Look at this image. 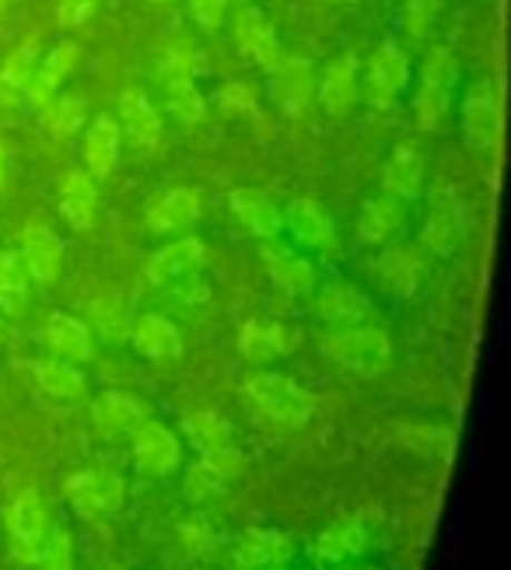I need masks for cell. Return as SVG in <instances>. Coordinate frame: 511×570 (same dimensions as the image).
Masks as SVG:
<instances>
[{
    "instance_id": "1",
    "label": "cell",
    "mask_w": 511,
    "mask_h": 570,
    "mask_svg": "<svg viewBox=\"0 0 511 570\" xmlns=\"http://www.w3.org/2000/svg\"><path fill=\"white\" fill-rule=\"evenodd\" d=\"M459 81V60L449 46H434L421 63V85L413 95V116L424 134L442 130L452 109V91Z\"/></svg>"
},
{
    "instance_id": "2",
    "label": "cell",
    "mask_w": 511,
    "mask_h": 570,
    "mask_svg": "<svg viewBox=\"0 0 511 570\" xmlns=\"http://www.w3.org/2000/svg\"><path fill=\"white\" fill-rule=\"evenodd\" d=\"M242 392H246L253 410H259L266 420H274L281 428H302L315 413L312 395L295 379L281 375V371H259Z\"/></svg>"
},
{
    "instance_id": "3",
    "label": "cell",
    "mask_w": 511,
    "mask_h": 570,
    "mask_svg": "<svg viewBox=\"0 0 511 570\" xmlns=\"http://www.w3.org/2000/svg\"><path fill=\"white\" fill-rule=\"evenodd\" d=\"M326 357L351 371V375H379V371L389 364V336L382 330H364V326H347V330H336L326 336Z\"/></svg>"
},
{
    "instance_id": "4",
    "label": "cell",
    "mask_w": 511,
    "mask_h": 570,
    "mask_svg": "<svg viewBox=\"0 0 511 570\" xmlns=\"http://www.w3.org/2000/svg\"><path fill=\"white\" fill-rule=\"evenodd\" d=\"M406 85H410V57H406V49L396 39H385L375 49V57L368 63V73H364V81H361L364 102L375 106V109H389V106H396V98L406 91Z\"/></svg>"
},
{
    "instance_id": "5",
    "label": "cell",
    "mask_w": 511,
    "mask_h": 570,
    "mask_svg": "<svg viewBox=\"0 0 511 570\" xmlns=\"http://www.w3.org/2000/svg\"><path fill=\"white\" fill-rule=\"evenodd\" d=\"M466 207L455 193H434L431 196V210L421 228V253L431 256H455L466 242Z\"/></svg>"
},
{
    "instance_id": "6",
    "label": "cell",
    "mask_w": 511,
    "mask_h": 570,
    "mask_svg": "<svg viewBox=\"0 0 511 570\" xmlns=\"http://www.w3.org/2000/svg\"><path fill=\"white\" fill-rule=\"evenodd\" d=\"M67 501L85 522H99L124 504V480L112 469H85L67 480Z\"/></svg>"
},
{
    "instance_id": "7",
    "label": "cell",
    "mask_w": 511,
    "mask_h": 570,
    "mask_svg": "<svg viewBox=\"0 0 511 570\" xmlns=\"http://www.w3.org/2000/svg\"><path fill=\"white\" fill-rule=\"evenodd\" d=\"M302 346V330L295 322H263V318H249L242 326L238 336V351L249 364H271L277 357L295 354Z\"/></svg>"
},
{
    "instance_id": "8",
    "label": "cell",
    "mask_w": 511,
    "mask_h": 570,
    "mask_svg": "<svg viewBox=\"0 0 511 570\" xmlns=\"http://www.w3.org/2000/svg\"><path fill=\"white\" fill-rule=\"evenodd\" d=\"M200 210H204L200 189L197 186H176V189H165L148 207L144 225H148L151 235H179V232H189L193 225H197Z\"/></svg>"
},
{
    "instance_id": "9",
    "label": "cell",
    "mask_w": 511,
    "mask_h": 570,
    "mask_svg": "<svg viewBox=\"0 0 511 570\" xmlns=\"http://www.w3.org/2000/svg\"><path fill=\"white\" fill-rule=\"evenodd\" d=\"M498 88L494 81H476L466 98H462V137L473 147V151H487L498 140Z\"/></svg>"
},
{
    "instance_id": "10",
    "label": "cell",
    "mask_w": 511,
    "mask_h": 570,
    "mask_svg": "<svg viewBox=\"0 0 511 570\" xmlns=\"http://www.w3.org/2000/svg\"><path fill=\"white\" fill-rule=\"evenodd\" d=\"M271 95L284 116L298 119L315 95V70L305 57H281L271 67Z\"/></svg>"
},
{
    "instance_id": "11",
    "label": "cell",
    "mask_w": 511,
    "mask_h": 570,
    "mask_svg": "<svg viewBox=\"0 0 511 570\" xmlns=\"http://www.w3.org/2000/svg\"><path fill=\"white\" fill-rule=\"evenodd\" d=\"M130 434H134V462L144 476H168L179 465V441L158 420L144 416Z\"/></svg>"
},
{
    "instance_id": "12",
    "label": "cell",
    "mask_w": 511,
    "mask_h": 570,
    "mask_svg": "<svg viewBox=\"0 0 511 570\" xmlns=\"http://www.w3.org/2000/svg\"><path fill=\"white\" fill-rule=\"evenodd\" d=\"M78 57H81L78 42H57L50 53L36 63L32 78L26 85V95H21V106L42 109L46 102H50V98L63 88V81L70 78V70L78 67Z\"/></svg>"
},
{
    "instance_id": "13",
    "label": "cell",
    "mask_w": 511,
    "mask_h": 570,
    "mask_svg": "<svg viewBox=\"0 0 511 570\" xmlns=\"http://www.w3.org/2000/svg\"><path fill=\"white\" fill-rule=\"evenodd\" d=\"M235 42L242 49V57L256 67H263V70H271L284 57L274 21L266 18L256 4H246L235 14Z\"/></svg>"
},
{
    "instance_id": "14",
    "label": "cell",
    "mask_w": 511,
    "mask_h": 570,
    "mask_svg": "<svg viewBox=\"0 0 511 570\" xmlns=\"http://www.w3.org/2000/svg\"><path fill=\"white\" fill-rule=\"evenodd\" d=\"M21 263L29 269V281L36 284H53L60 274V263H63V242L50 225H39V220H29L21 228V249H18Z\"/></svg>"
},
{
    "instance_id": "15",
    "label": "cell",
    "mask_w": 511,
    "mask_h": 570,
    "mask_svg": "<svg viewBox=\"0 0 511 570\" xmlns=\"http://www.w3.org/2000/svg\"><path fill=\"white\" fill-rule=\"evenodd\" d=\"M379 287L393 297H410L424 281V253L413 245H385L382 256L375 259Z\"/></svg>"
},
{
    "instance_id": "16",
    "label": "cell",
    "mask_w": 511,
    "mask_h": 570,
    "mask_svg": "<svg viewBox=\"0 0 511 570\" xmlns=\"http://www.w3.org/2000/svg\"><path fill=\"white\" fill-rule=\"evenodd\" d=\"M291 535L274 529H246L235 542V570H281L291 560Z\"/></svg>"
},
{
    "instance_id": "17",
    "label": "cell",
    "mask_w": 511,
    "mask_h": 570,
    "mask_svg": "<svg viewBox=\"0 0 511 570\" xmlns=\"http://www.w3.org/2000/svg\"><path fill=\"white\" fill-rule=\"evenodd\" d=\"M424 176H428V161H424L421 147L400 144L393 158H389L382 168V189H385V196H393L400 204L417 200L424 193Z\"/></svg>"
},
{
    "instance_id": "18",
    "label": "cell",
    "mask_w": 511,
    "mask_h": 570,
    "mask_svg": "<svg viewBox=\"0 0 511 570\" xmlns=\"http://www.w3.org/2000/svg\"><path fill=\"white\" fill-rule=\"evenodd\" d=\"M81 161H85V171L102 183L109 179L116 165H119V122L112 116H95L91 127L85 130V140H81Z\"/></svg>"
},
{
    "instance_id": "19",
    "label": "cell",
    "mask_w": 511,
    "mask_h": 570,
    "mask_svg": "<svg viewBox=\"0 0 511 570\" xmlns=\"http://www.w3.org/2000/svg\"><path fill=\"white\" fill-rule=\"evenodd\" d=\"M361 98V73H357V57L344 53L330 60V67L320 78V106L330 116H347Z\"/></svg>"
},
{
    "instance_id": "20",
    "label": "cell",
    "mask_w": 511,
    "mask_h": 570,
    "mask_svg": "<svg viewBox=\"0 0 511 570\" xmlns=\"http://www.w3.org/2000/svg\"><path fill=\"white\" fill-rule=\"evenodd\" d=\"M8 522H11V535L18 539V547L36 560L46 535H50V511H46L42 493L39 490H21L14 498V504H11Z\"/></svg>"
},
{
    "instance_id": "21",
    "label": "cell",
    "mask_w": 511,
    "mask_h": 570,
    "mask_svg": "<svg viewBox=\"0 0 511 570\" xmlns=\"http://www.w3.org/2000/svg\"><path fill=\"white\" fill-rule=\"evenodd\" d=\"M207 256L204 238H176L173 245H165L148 259V269H144V281L151 287H165L176 284L179 277H186L193 266H200Z\"/></svg>"
},
{
    "instance_id": "22",
    "label": "cell",
    "mask_w": 511,
    "mask_h": 570,
    "mask_svg": "<svg viewBox=\"0 0 511 570\" xmlns=\"http://www.w3.org/2000/svg\"><path fill=\"white\" fill-rule=\"evenodd\" d=\"M228 207L256 238L274 242L281 235V228H284V214L277 210V204L271 200V196L259 193V189H249V186L232 189L228 193Z\"/></svg>"
},
{
    "instance_id": "23",
    "label": "cell",
    "mask_w": 511,
    "mask_h": 570,
    "mask_svg": "<svg viewBox=\"0 0 511 570\" xmlns=\"http://www.w3.org/2000/svg\"><path fill=\"white\" fill-rule=\"evenodd\" d=\"M134 351L148 361H179L183 357V336L173 318L165 315H140L130 326Z\"/></svg>"
},
{
    "instance_id": "24",
    "label": "cell",
    "mask_w": 511,
    "mask_h": 570,
    "mask_svg": "<svg viewBox=\"0 0 511 570\" xmlns=\"http://www.w3.org/2000/svg\"><path fill=\"white\" fill-rule=\"evenodd\" d=\"M95 210H99V189L85 168H70L60 186V214L75 232H88L95 225Z\"/></svg>"
},
{
    "instance_id": "25",
    "label": "cell",
    "mask_w": 511,
    "mask_h": 570,
    "mask_svg": "<svg viewBox=\"0 0 511 570\" xmlns=\"http://www.w3.org/2000/svg\"><path fill=\"white\" fill-rule=\"evenodd\" d=\"M46 343H50V351L67 364H85L95 357L91 330L81 318L63 315V312H53L50 318H46Z\"/></svg>"
},
{
    "instance_id": "26",
    "label": "cell",
    "mask_w": 511,
    "mask_h": 570,
    "mask_svg": "<svg viewBox=\"0 0 511 570\" xmlns=\"http://www.w3.org/2000/svg\"><path fill=\"white\" fill-rule=\"evenodd\" d=\"M119 116H124V134L137 151H155L161 144V116L144 91H127L119 98Z\"/></svg>"
},
{
    "instance_id": "27",
    "label": "cell",
    "mask_w": 511,
    "mask_h": 570,
    "mask_svg": "<svg viewBox=\"0 0 511 570\" xmlns=\"http://www.w3.org/2000/svg\"><path fill=\"white\" fill-rule=\"evenodd\" d=\"M39 32H29L0 63V106H21V95H26V85L39 63Z\"/></svg>"
},
{
    "instance_id": "28",
    "label": "cell",
    "mask_w": 511,
    "mask_h": 570,
    "mask_svg": "<svg viewBox=\"0 0 511 570\" xmlns=\"http://www.w3.org/2000/svg\"><path fill=\"white\" fill-rule=\"evenodd\" d=\"M315 312H320L326 322H333V326H354V322L372 315V297L357 291L354 284L333 281L320 291V297H315Z\"/></svg>"
},
{
    "instance_id": "29",
    "label": "cell",
    "mask_w": 511,
    "mask_h": 570,
    "mask_svg": "<svg viewBox=\"0 0 511 570\" xmlns=\"http://www.w3.org/2000/svg\"><path fill=\"white\" fill-rule=\"evenodd\" d=\"M403 204L393 200V196H379V200H368L361 207V217H357V242L364 245H385L393 242L400 232H403Z\"/></svg>"
},
{
    "instance_id": "30",
    "label": "cell",
    "mask_w": 511,
    "mask_h": 570,
    "mask_svg": "<svg viewBox=\"0 0 511 570\" xmlns=\"http://www.w3.org/2000/svg\"><path fill=\"white\" fill-rule=\"evenodd\" d=\"M263 263H266V274H271V281L287 297H305V294H312V287H315V269L298 253L274 249V245H271V249L263 253Z\"/></svg>"
},
{
    "instance_id": "31",
    "label": "cell",
    "mask_w": 511,
    "mask_h": 570,
    "mask_svg": "<svg viewBox=\"0 0 511 570\" xmlns=\"http://www.w3.org/2000/svg\"><path fill=\"white\" fill-rule=\"evenodd\" d=\"M91 420H95V428H99V434L119 438V434H130L140 424L144 410L124 392H102L99 400L91 403Z\"/></svg>"
},
{
    "instance_id": "32",
    "label": "cell",
    "mask_w": 511,
    "mask_h": 570,
    "mask_svg": "<svg viewBox=\"0 0 511 570\" xmlns=\"http://www.w3.org/2000/svg\"><path fill=\"white\" fill-rule=\"evenodd\" d=\"M284 220H287L291 235H295L302 245H330L333 242V217L320 200H312V196H302V200L291 204Z\"/></svg>"
},
{
    "instance_id": "33",
    "label": "cell",
    "mask_w": 511,
    "mask_h": 570,
    "mask_svg": "<svg viewBox=\"0 0 511 570\" xmlns=\"http://www.w3.org/2000/svg\"><path fill=\"white\" fill-rule=\"evenodd\" d=\"M364 547H368V532H364V525L354 518V522L330 525L312 542V557L323 563H344V560H354L357 553H364Z\"/></svg>"
},
{
    "instance_id": "34",
    "label": "cell",
    "mask_w": 511,
    "mask_h": 570,
    "mask_svg": "<svg viewBox=\"0 0 511 570\" xmlns=\"http://www.w3.org/2000/svg\"><path fill=\"white\" fill-rule=\"evenodd\" d=\"M85 119H88V102H85V95H78V91L53 95L50 102L39 109L42 130L50 134V137H57V140L75 137L85 127Z\"/></svg>"
},
{
    "instance_id": "35",
    "label": "cell",
    "mask_w": 511,
    "mask_h": 570,
    "mask_svg": "<svg viewBox=\"0 0 511 570\" xmlns=\"http://www.w3.org/2000/svg\"><path fill=\"white\" fill-rule=\"evenodd\" d=\"M32 375H36L39 389L46 395H53V400H60V403H78V400H85V392H88L81 371L75 364L60 361V357L32 364Z\"/></svg>"
},
{
    "instance_id": "36",
    "label": "cell",
    "mask_w": 511,
    "mask_h": 570,
    "mask_svg": "<svg viewBox=\"0 0 511 570\" xmlns=\"http://www.w3.org/2000/svg\"><path fill=\"white\" fill-rule=\"evenodd\" d=\"M29 269L21 263L14 249H0V312L4 315H21L29 308Z\"/></svg>"
},
{
    "instance_id": "37",
    "label": "cell",
    "mask_w": 511,
    "mask_h": 570,
    "mask_svg": "<svg viewBox=\"0 0 511 570\" xmlns=\"http://www.w3.org/2000/svg\"><path fill=\"white\" fill-rule=\"evenodd\" d=\"M183 431L186 438L193 441V449H197L200 455L204 452H214V449H225V444H232V424L214 410H204V413H189L183 420Z\"/></svg>"
},
{
    "instance_id": "38",
    "label": "cell",
    "mask_w": 511,
    "mask_h": 570,
    "mask_svg": "<svg viewBox=\"0 0 511 570\" xmlns=\"http://www.w3.org/2000/svg\"><path fill=\"white\" fill-rule=\"evenodd\" d=\"M200 70V53L189 39H176L165 46V53L158 60V78L161 85H179V81H197Z\"/></svg>"
},
{
    "instance_id": "39",
    "label": "cell",
    "mask_w": 511,
    "mask_h": 570,
    "mask_svg": "<svg viewBox=\"0 0 511 570\" xmlns=\"http://www.w3.org/2000/svg\"><path fill=\"white\" fill-rule=\"evenodd\" d=\"M228 487V480L217 473V469L210 462H193L189 465V473L183 480V498L189 504H204V501H214V498H222V490Z\"/></svg>"
},
{
    "instance_id": "40",
    "label": "cell",
    "mask_w": 511,
    "mask_h": 570,
    "mask_svg": "<svg viewBox=\"0 0 511 570\" xmlns=\"http://www.w3.org/2000/svg\"><path fill=\"white\" fill-rule=\"evenodd\" d=\"M168 95V109L176 112L183 122H200L207 116V98L200 95L197 81H179V85H165Z\"/></svg>"
},
{
    "instance_id": "41",
    "label": "cell",
    "mask_w": 511,
    "mask_h": 570,
    "mask_svg": "<svg viewBox=\"0 0 511 570\" xmlns=\"http://www.w3.org/2000/svg\"><path fill=\"white\" fill-rule=\"evenodd\" d=\"M36 560L42 570H75V542H70L63 529H50Z\"/></svg>"
},
{
    "instance_id": "42",
    "label": "cell",
    "mask_w": 511,
    "mask_h": 570,
    "mask_svg": "<svg viewBox=\"0 0 511 570\" xmlns=\"http://www.w3.org/2000/svg\"><path fill=\"white\" fill-rule=\"evenodd\" d=\"M442 11V0H406V11H403V29L410 39H424L431 32V24Z\"/></svg>"
},
{
    "instance_id": "43",
    "label": "cell",
    "mask_w": 511,
    "mask_h": 570,
    "mask_svg": "<svg viewBox=\"0 0 511 570\" xmlns=\"http://www.w3.org/2000/svg\"><path fill=\"white\" fill-rule=\"evenodd\" d=\"M217 106L228 112H256V88L249 81H232L217 88Z\"/></svg>"
},
{
    "instance_id": "44",
    "label": "cell",
    "mask_w": 511,
    "mask_h": 570,
    "mask_svg": "<svg viewBox=\"0 0 511 570\" xmlns=\"http://www.w3.org/2000/svg\"><path fill=\"white\" fill-rule=\"evenodd\" d=\"M186 4H189L193 21H197L204 32H214V29H222V24H225L228 0H186Z\"/></svg>"
},
{
    "instance_id": "45",
    "label": "cell",
    "mask_w": 511,
    "mask_h": 570,
    "mask_svg": "<svg viewBox=\"0 0 511 570\" xmlns=\"http://www.w3.org/2000/svg\"><path fill=\"white\" fill-rule=\"evenodd\" d=\"M99 0H60L57 8V24L60 29H81V24L95 14Z\"/></svg>"
},
{
    "instance_id": "46",
    "label": "cell",
    "mask_w": 511,
    "mask_h": 570,
    "mask_svg": "<svg viewBox=\"0 0 511 570\" xmlns=\"http://www.w3.org/2000/svg\"><path fill=\"white\" fill-rule=\"evenodd\" d=\"M179 535H183V542L189 547V553H204V550H207V542H210V539H207L210 532H207L204 522H186Z\"/></svg>"
},
{
    "instance_id": "47",
    "label": "cell",
    "mask_w": 511,
    "mask_h": 570,
    "mask_svg": "<svg viewBox=\"0 0 511 570\" xmlns=\"http://www.w3.org/2000/svg\"><path fill=\"white\" fill-rule=\"evenodd\" d=\"M176 294L183 297L186 305H200V302H207V294H210V291H207V284H204V281L186 284V277H179V281H176Z\"/></svg>"
},
{
    "instance_id": "48",
    "label": "cell",
    "mask_w": 511,
    "mask_h": 570,
    "mask_svg": "<svg viewBox=\"0 0 511 570\" xmlns=\"http://www.w3.org/2000/svg\"><path fill=\"white\" fill-rule=\"evenodd\" d=\"M0 183H4V147H0Z\"/></svg>"
},
{
    "instance_id": "49",
    "label": "cell",
    "mask_w": 511,
    "mask_h": 570,
    "mask_svg": "<svg viewBox=\"0 0 511 570\" xmlns=\"http://www.w3.org/2000/svg\"><path fill=\"white\" fill-rule=\"evenodd\" d=\"M151 4H176V0H151Z\"/></svg>"
},
{
    "instance_id": "50",
    "label": "cell",
    "mask_w": 511,
    "mask_h": 570,
    "mask_svg": "<svg viewBox=\"0 0 511 570\" xmlns=\"http://www.w3.org/2000/svg\"><path fill=\"white\" fill-rule=\"evenodd\" d=\"M4 4H8V0H0V8H4Z\"/></svg>"
}]
</instances>
